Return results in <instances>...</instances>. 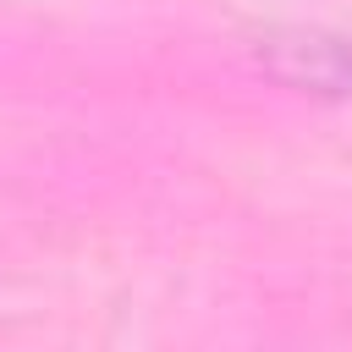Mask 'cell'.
<instances>
[{
    "instance_id": "cell-1",
    "label": "cell",
    "mask_w": 352,
    "mask_h": 352,
    "mask_svg": "<svg viewBox=\"0 0 352 352\" xmlns=\"http://www.w3.org/2000/svg\"><path fill=\"white\" fill-rule=\"evenodd\" d=\"M275 55V72L297 88H324V94H346L352 88V50L341 38H319V33H297V38H275L264 44Z\"/></svg>"
}]
</instances>
